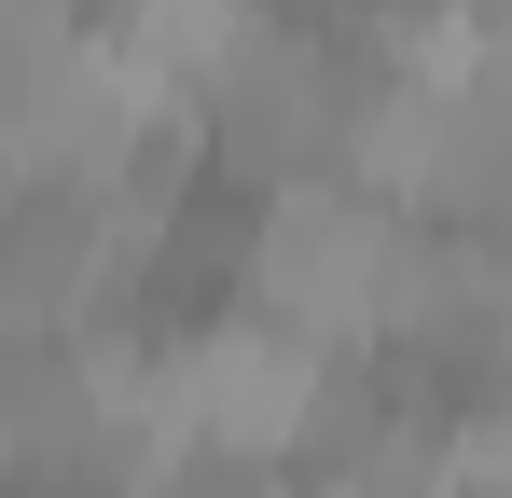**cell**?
<instances>
[{
	"label": "cell",
	"mask_w": 512,
	"mask_h": 498,
	"mask_svg": "<svg viewBox=\"0 0 512 498\" xmlns=\"http://www.w3.org/2000/svg\"><path fill=\"white\" fill-rule=\"evenodd\" d=\"M139 429H153V471H277L333 429V360L291 346L277 319H208L180 332L167 360H139Z\"/></svg>",
	"instance_id": "6da1fadb"
},
{
	"label": "cell",
	"mask_w": 512,
	"mask_h": 498,
	"mask_svg": "<svg viewBox=\"0 0 512 498\" xmlns=\"http://www.w3.org/2000/svg\"><path fill=\"white\" fill-rule=\"evenodd\" d=\"M250 319H277L291 346H374L388 332V277H402V208H374L360 180H277L250 222Z\"/></svg>",
	"instance_id": "7a4b0ae2"
},
{
	"label": "cell",
	"mask_w": 512,
	"mask_h": 498,
	"mask_svg": "<svg viewBox=\"0 0 512 498\" xmlns=\"http://www.w3.org/2000/svg\"><path fill=\"white\" fill-rule=\"evenodd\" d=\"M153 222H167L153 180H125V194H0V332L84 346V319L139 277Z\"/></svg>",
	"instance_id": "3957f363"
},
{
	"label": "cell",
	"mask_w": 512,
	"mask_h": 498,
	"mask_svg": "<svg viewBox=\"0 0 512 498\" xmlns=\"http://www.w3.org/2000/svg\"><path fill=\"white\" fill-rule=\"evenodd\" d=\"M208 111V139H222V166H250V180H305L319 153H346V56L319 42V28H277L263 14L250 42H236V70L194 97Z\"/></svg>",
	"instance_id": "277c9868"
},
{
	"label": "cell",
	"mask_w": 512,
	"mask_h": 498,
	"mask_svg": "<svg viewBox=\"0 0 512 498\" xmlns=\"http://www.w3.org/2000/svg\"><path fill=\"white\" fill-rule=\"evenodd\" d=\"M153 83L125 70L111 42H84L70 28V56L42 70V97L14 111V139H0V166L28 180V194H125L139 180V153H153Z\"/></svg>",
	"instance_id": "5b68a950"
},
{
	"label": "cell",
	"mask_w": 512,
	"mask_h": 498,
	"mask_svg": "<svg viewBox=\"0 0 512 498\" xmlns=\"http://www.w3.org/2000/svg\"><path fill=\"white\" fill-rule=\"evenodd\" d=\"M250 28H263V0H111V28H97V42L153 83L167 111H194L208 83L236 70V42H250Z\"/></svg>",
	"instance_id": "8992f818"
},
{
	"label": "cell",
	"mask_w": 512,
	"mask_h": 498,
	"mask_svg": "<svg viewBox=\"0 0 512 498\" xmlns=\"http://www.w3.org/2000/svg\"><path fill=\"white\" fill-rule=\"evenodd\" d=\"M56 56H70V28H56V14H28V0H0V139H14V111L42 97Z\"/></svg>",
	"instance_id": "52a82bcc"
},
{
	"label": "cell",
	"mask_w": 512,
	"mask_h": 498,
	"mask_svg": "<svg viewBox=\"0 0 512 498\" xmlns=\"http://www.w3.org/2000/svg\"><path fill=\"white\" fill-rule=\"evenodd\" d=\"M28 14H56V28H70V14H84V0H28Z\"/></svg>",
	"instance_id": "ba28073f"
},
{
	"label": "cell",
	"mask_w": 512,
	"mask_h": 498,
	"mask_svg": "<svg viewBox=\"0 0 512 498\" xmlns=\"http://www.w3.org/2000/svg\"><path fill=\"white\" fill-rule=\"evenodd\" d=\"M499 360H512V332H499ZM499 429H512V388H499Z\"/></svg>",
	"instance_id": "9c48e42d"
},
{
	"label": "cell",
	"mask_w": 512,
	"mask_h": 498,
	"mask_svg": "<svg viewBox=\"0 0 512 498\" xmlns=\"http://www.w3.org/2000/svg\"><path fill=\"white\" fill-rule=\"evenodd\" d=\"M485 498H512V471H499V485H485Z\"/></svg>",
	"instance_id": "30bf717a"
},
{
	"label": "cell",
	"mask_w": 512,
	"mask_h": 498,
	"mask_svg": "<svg viewBox=\"0 0 512 498\" xmlns=\"http://www.w3.org/2000/svg\"><path fill=\"white\" fill-rule=\"evenodd\" d=\"M0 180H14V166H0Z\"/></svg>",
	"instance_id": "8fae6325"
}]
</instances>
